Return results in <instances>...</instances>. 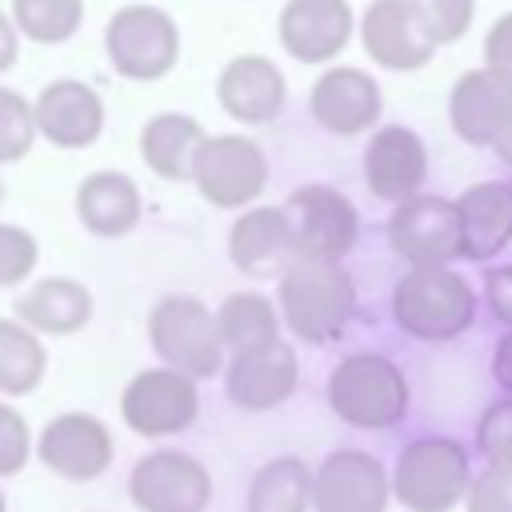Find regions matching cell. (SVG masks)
Segmentation results:
<instances>
[{
	"mask_svg": "<svg viewBox=\"0 0 512 512\" xmlns=\"http://www.w3.org/2000/svg\"><path fill=\"white\" fill-rule=\"evenodd\" d=\"M472 488L468 452L452 436H420L400 448L392 492L408 512H448Z\"/></svg>",
	"mask_w": 512,
	"mask_h": 512,
	"instance_id": "obj_3",
	"label": "cell"
},
{
	"mask_svg": "<svg viewBox=\"0 0 512 512\" xmlns=\"http://www.w3.org/2000/svg\"><path fill=\"white\" fill-rule=\"evenodd\" d=\"M44 376V348L32 336V328L0 320V392L24 396Z\"/></svg>",
	"mask_w": 512,
	"mask_h": 512,
	"instance_id": "obj_29",
	"label": "cell"
},
{
	"mask_svg": "<svg viewBox=\"0 0 512 512\" xmlns=\"http://www.w3.org/2000/svg\"><path fill=\"white\" fill-rule=\"evenodd\" d=\"M132 500L144 512H204L212 480L184 452H152L132 468Z\"/></svg>",
	"mask_w": 512,
	"mask_h": 512,
	"instance_id": "obj_13",
	"label": "cell"
},
{
	"mask_svg": "<svg viewBox=\"0 0 512 512\" xmlns=\"http://www.w3.org/2000/svg\"><path fill=\"white\" fill-rule=\"evenodd\" d=\"M492 380H496L504 392H512V328L500 336V344H496V352H492Z\"/></svg>",
	"mask_w": 512,
	"mask_h": 512,
	"instance_id": "obj_39",
	"label": "cell"
},
{
	"mask_svg": "<svg viewBox=\"0 0 512 512\" xmlns=\"http://www.w3.org/2000/svg\"><path fill=\"white\" fill-rule=\"evenodd\" d=\"M424 176H428L424 140L412 128H400V124L376 128V136L368 140V152H364V180H368V188L380 200L408 204V200H416Z\"/></svg>",
	"mask_w": 512,
	"mask_h": 512,
	"instance_id": "obj_15",
	"label": "cell"
},
{
	"mask_svg": "<svg viewBox=\"0 0 512 512\" xmlns=\"http://www.w3.org/2000/svg\"><path fill=\"white\" fill-rule=\"evenodd\" d=\"M312 504V472L300 456L268 460L248 484V512H304Z\"/></svg>",
	"mask_w": 512,
	"mask_h": 512,
	"instance_id": "obj_27",
	"label": "cell"
},
{
	"mask_svg": "<svg viewBox=\"0 0 512 512\" xmlns=\"http://www.w3.org/2000/svg\"><path fill=\"white\" fill-rule=\"evenodd\" d=\"M220 108L244 124H264L284 108V76L268 56H236L216 80Z\"/></svg>",
	"mask_w": 512,
	"mask_h": 512,
	"instance_id": "obj_21",
	"label": "cell"
},
{
	"mask_svg": "<svg viewBox=\"0 0 512 512\" xmlns=\"http://www.w3.org/2000/svg\"><path fill=\"white\" fill-rule=\"evenodd\" d=\"M216 324H220V340L224 348H232V356L240 352H256V348H268V344H280V320L272 312V304L260 296V292H236L220 304L216 312Z\"/></svg>",
	"mask_w": 512,
	"mask_h": 512,
	"instance_id": "obj_28",
	"label": "cell"
},
{
	"mask_svg": "<svg viewBox=\"0 0 512 512\" xmlns=\"http://www.w3.org/2000/svg\"><path fill=\"white\" fill-rule=\"evenodd\" d=\"M0 200H4V184H0Z\"/></svg>",
	"mask_w": 512,
	"mask_h": 512,
	"instance_id": "obj_43",
	"label": "cell"
},
{
	"mask_svg": "<svg viewBox=\"0 0 512 512\" xmlns=\"http://www.w3.org/2000/svg\"><path fill=\"white\" fill-rule=\"evenodd\" d=\"M396 324L416 340H452L476 316V296L452 268H412L392 292Z\"/></svg>",
	"mask_w": 512,
	"mask_h": 512,
	"instance_id": "obj_4",
	"label": "cell"
},
{
	"mask_svg": "<svg viewBox=\"0 0 512 512\" xmlns=\"http://www.w3.org/2000/svg\"><path fill=\"white\" fill-rule=\"evenodd\" d=\"M312 116L336 136H356L380 120V88L360 68H328L312 84Z\"/></svg>",
	"mask_w": 512,
	"mask_h": 512,
	"instance_id": "obj_18",
	"label": "cell"
},
{
	"mask_svg": "<svg viewBox=\"0 0 512 512\" xmlns=\"http://www.w3.org/2000/svg\"><path fill=\"white\" fill-rule=\"evenodd\" d=\"M484 296H488V308L512 328V264L492 268V272L484 276Z\"/></svg>",
	"mask_w": 512,
	"mask_h": 512,
	"instance_id": "obj_38",
	"label": "cell"
},
{
	"mask_svg": "<svg viewBox=\"0 0 512 512\" xmlns=\"http://www.w3.org/2000/svg\"><path fill=\"white\" fill-rule=\"evenodd\" d=\"M208 136L200 132V124L192 116H180V112H160L144 124V136H140V152L148 160V168L164 180H188L192 168H196V152Z\"/></svg>",
	"mask_w": 512,
	"mask_h": 512,
	"instance_id": "obj_25",
	"label": "cell"
},
{
	"mask_svg": "<svg viewBox=\"0 0 512 512\" xmlns=\"http://www.w3.org/2000/svg\"><path fill=\"white\" fill-rule=\"evenodd\" d=\"M20 32H28L40 44H60L80 28L84 4L80 0H12Z\"/></svg>",
	"mask_w": 512,
	"mask_h": 512,
	"instance_id": "obj_30",
	"label": "cell"
},
{
	"mask_svg": "<svg viewBox=\"0 0 512 512\" xmlns=\"http://www.w3.org/2000/svg\"><path fill=\"white\" fill-rule=\"evenodd\" d=\"M476 444H480L488 468L512 472V400H496L484 408L480 428H476Z\"/></svg>",
	"mask_w": 512,
	"mask_h": 512,
	"instance_id": "obj_32",
	"label": "cell"
},
{
	"mask_svg": "<svg viewBox=\"0 0 512 512\" xmlns=\"http://www.w3.org/2000/svg\"><path fill=\"white\" fill-rule=\"evenodd\" d=\"M360 40L368 56L392 72H416L436 52V40L428 36L412 0H372L360 20Z\"/></svg>",
	"mask_w": 512,
	"mask_h": 512,
	"instance_id": "obj_12",
	"label": "cell"
},
{
	"mask_svg": "<svg viewBox=\"0 0 512 512\" xmlns=\"http://www.w3.org/2000/svg\"><path fill=\"white\" fill-rule=\"evenodd\" d=\"M352 36L348 0H288L280 12V44L304 64L332 60Z\"/></svg>",
	"mask_w": 512,
	"mask_h": 512,
	"instance_id": "obj_17",
	"label": "cell"
},
{
	"mask_svg": "<svg viewBox=\"0 0 512 512\" xmlns=\"http://www.w3.org/2000/svg\"><path fill=\"white\" fill-rule=\"evenodd\" d=\"M196 408H200L196 384H192V376H184L176 368H148V372L132 376L120 396V412H124L128 428L140 436L180 432L196 420Z\"/></svg>",
	"mask_w": 512,
	"mask_h": 512,
	"instance_id": "obj_9",
	"label": "cell"
},
{
	"mask_svg": "<svg viewBox=\"0 0 512 512\" xmlns=\"http://www.w3.org/2000/svg\"><path fill=\"white\" fill-rule=\"evenodd\" d=\"M152 348L184 376H212L224 356L220 324L196 296H164L148 316Z\"/></svg>",
	"mask_w": 512,
	"mask_h": 512,
	"instance_id": "obj_5",
	"label": "cell"
},
{
	"mask_svg": "<svg viewBox=\"0 0 512 512\" xmlns=\"http://www.w3.org/2000/svg\"><path fill=\"white\" fill-rule=\"evenodd\" d=\"M16 316L28 324V328H40V332H76L88 324L92 316V296L84 292V284L76 280H40L32 292H24L16 300Z\"/></svg>",
	"mask_w": 512,
	"mask_h": 512,
	"instance_id": "obj_26",
	"label": "cell"
},
{
	"mask_svg": "<svg viewBox=\"0 0 512 512\" xmlns=\"http://www.w3.org/2000/svg\"><path fill=\"white\" fill-rule=\"evenodd\" d=\"M388 244L412 268H448V260L464 256L456 204L444 196H416L400 204L388 220Z\"/></svg>",
	"mask_w": 512,
	"mask_h": 512,
	"instance_id": "obj_8",
	"label": "cell"
},
{
	"mask_svg": "<svg viewBox=\"0 0 512 512\" xmlns=\"http://www.w3.org/2000/svg\"><path fill=\"white\" fill-rule=\"evenodd\" d=\"M328 404L352 428H392L408 412V380L388 356L356 352L332 368Z\"/></svg>",
	"mask_w": 512,
	"mask_h": 512,
	"instance_id": "obj_2",
	"label": "cell"
},
{
	"mask_svg": "<svg viewBox=\"0 0 512 512\" xmlns=\"http://www.w3.org/2000/svg\"><path fill=\"white\" fill-rule=\"evenodd\" d=\"M192 180L204 192V200L220 208H240L264 188L268 164L248 136H208L196 152Z\"/></svg>",
	"mask_w": 512,
	"mask_h": 512,
	"instance_id": "obj_10",
	"label": "cell"
},
{
	"mask_svg": "<svg viewBox=\"0 0 512 512\" xmlns=\"http://www.w3.org/2000/svg\"><path fill=\"white\" fill-rule=\"evenodd\" d=\"M36 452L64 480H96L112 464V436L100 420L84 412H64L40 432Z\"/></svg>",
	"mask_w": 512,
	"mask_h": 512,
	"instance_id": "obj_16",
	"label": "cell"
},
{
	"mask_svg": "<svg viewBox=\"0 0 512 512\" xmlns=\"http://www.w3.org/2000/svg\"><path fill=\"white\" fill-rule=\"evenodd\" d=\"M296 260H340L356 244V208L328 184H304L284 204Z\"/></svg>",
	"mask_w": 512,
	"mask_h": 512,
	"instance_id": "obj_6",
	"label": "cell"
},
{
	"mask_svg": "<svg viewBox=\"0 0 512 512\" xmlns=\"http://www.w3.org/2000/svg\"><path fill=\"white\" fill-rule=\"evenodd\" d=\"M0 512H4V492H0Z\"/></svg>",
	"mask_w": 512,
	"mask_h": 512,
	"instance_id": "obj_42",
	"label": "cell"
},
{
	"mask_svg": "<svg viewBox=\"0 0 512 512\" xmlns=\"http://www.w3.org/2000/svg\"><path fill=\"white\" fill-rule=\"evenodd\" d=\"M28 460V424L16 408L0 404V476L20 472Z\"/></svg>",
	"mask_w": 512,
	"mask_h": 512,
	"instance_id": "obj_36",
	"label": "cell"
},
{
	"mask_svg": "<svg viewBox=\"0 0 512 512\" xmlns=\"http://www.w3.org/2000/svg\"><path fill=\"white\" fill-rule=\"evenodd\" d=\"M36 264V240L24 228L0 224V288L24 280Z\"/></svg>",
	"mask_w": 512,
	"mask_h": 512,
	"instance_id": "obj_34",
	"label": "cell"
},
{
	"mask_svg": "<svg viewBox=\"0 0 512 512\" xmlns=\"http://www.w3.org/2000/svg\"><path fill=\"white\" fill-rule=\"evenodd\" d=\"M484 64L512 84V12L500 16L484 36Z\"/></svg>",
	"mask_w": 512,
	"mask_h": 512,
	"instance_id": "obj_37",
	"label": "cell"
},
{
	"mask_svg": "<svg viewBox=\"0 0 512 512\" xmlns=\"http://www.w3.org/2000/svg\"><path fill=\"white\" fill-rule=\"evenodd\" d=\"M448 116L464 144L496 148L512 124V84L492 68H472L452 84Z\"/></svg>",
	"mask_w": 512,
	"mask_h": 512,
	"instance_id": "obj_14",
	"label": "cell"
},
{
	"mask_svg": "<svg viewBox=\"0 0 512 512\" xmlns=\"http://www.w3.org/2000/svg\"><path fill=\"white\" fill-rule=\"evenodd\" d=\"M496 152H500V160H504V164L512 168V124H508V132H504V136L496 140Z\"/></svg>",
	"mask_w": 512,
	"mask_h": 512,
	"instance_id": "obj_41",
	"label": "cell"
},
{
	"mask_svg": "<svg viewBox=\"0 0 512 512\" xmlns=\"http://www.w3.org/2000/svg\"><path fill=\"white\" fill-rule=\"evenodd\" d=\"M392 480L372 452L340 448L328 452L312 472V504L316 512H384Z\"/></svg>",
	"mask_w": 512,
	"mask_h": 512,
	"instance_id": "obj_11",
	"label": "cell"
},
{
	"mask_svg": "<svg viewBox=\"0 0 512 512\" xmlns=\"http://www.w3.org/2000/svg\"><path fill=\"white\" fill-rule=\"evenodd\" d=\"M36 128L60 148H84L104 128V104L80 80H52L36 96Z\"/></svg>",
	"mask_w": 512,
	"mask_h": 512,
	"instance_id": "obj_19",
	"label": "cell"
},
{
	"mask_svg": "<svg viewBox=\"0 0 512 512\" xmlns=\"http://www.w3.org/2000/svg\"><path fill=\"white\" fill-rule=\"evenodd\" d=\"M468 512H512V472L488 468L468 488Z\"/></svg>",
	"mask_w": 512,
	"mask_h": 512,
	"instance_id": "obj_35",
	"label": "cell"
},
{
	"mask_svg": "<svg viewBox=\"0 0 512 512\" xmlns=\"http://www.w3.org/2000/svg\"><path fill=\"white\" fill-rule=\"evenodd\" d=\"M228 400L240 408H276L296 388V352L288 344H268L256 352H240L228 364Z\"/></svg>",
	"mask_w": 512,
	"mask_h": 512,
	"instance_id": "obj_20",
	"label": "cell"
},
{
	"mask_svg": "<svg viewBox=\"0 0 512 512\" xmlns=\"http://www.w3.org/2000/svg\"><path fill=\"white\" fill-rule=\"evenodd\" d=\"M76 212L96 236H124L140 220V188L124 172H92L76 192Z\"/></svg>",
	"mask_w": 512,
	"mask_h": 512,
	"instance_id": "obj_24",
	"label": "cell"
},
{
	"mask_svg": "<svg viewBox=\"0 0 512 512\" xmlns=\"http://www.w3.org/2000/svg\"><path fill=\"white\" fill-rule=\"evenodd\" d=\"M228 256L248 276H272V272L284 276V268L296 260L284 208H252V212H244L228 232Z\"/></svg>",
	"mask_w": 512,
	"mask_h": 512,
	"instance_id": "obj_23",
	"label": "cell"
},
{
	"mask_svg": "<svg viewBox=\"0 0 512 512\" xmlns=\"http://www.w3.org/2000/svg\"><path fill=\"white\" fill-rule=\"evenodd\" d=\"M412 8L420 12V20L436 44H452L468 32L476 0H412Z\"/></svg>",
	"mask_w": 512,
	"mask_h": 512,
	"instance_id": "obj_33",
	"label": "cell"
},
{
	"mask_svg": "<svg viewBox=\"0 0 512 512\" xmlns=\"http://www.w3.org/2000/svg\"><path fill=\"white\" fill-rule=\"evenodd\" d=\"M180 36L168 12L152 4H128L108 20V56L128 80H156L176 64Z\"/></svg>",
	"mask_w": 512,
	"mask_h": 512,
	"instance_id": "obj_7",
	"label": "cell"
},
{
	"mask_svg": "<svg viewBox=\"0 0 512 512\" xmlns=\"http://www.w3.org/2000/svg\"><path fill=\"white\" fill-rule=\"evenodd\" d=\"M356 308L352 276L336 260H292L280 276V312L288 328L308 340L324 344L344 332Z\"/></svg>",
	"mask_w": 512,
	"mask_h": 512,
	"instance_id": "obj_1",
	"label": "cell"
},
{
	"mask_svg": "<svg viewBox=\"0 0 512 512\" xmlns=\"http://www.w3.org/2000/svg\"><path fill=\"white\" fill-rule=\"evenodd\" d=\"M16 64V28L12 20L0 12V72H8Z\"/></svg>",
	"mask_w": 512,
	"mask_h": 512,
	"instance_id": "obj_40",
	"label": "cell"
},
{
	"mask_svg": "<svg viewBox=\"0 0 512 512\" xmlns=\"http://www.w3.org/2000/svg\"><path fill=\"white\" fill-rule=\"evenodd\" d=\"M456 212H460L464 260H488L512 240V184L504 180L472 184L456 200Z\"/></svg>",
	"mask_w": 512,
	"mask_h": 512,
	"instance_id": "obj_22",
	"label": "cell"
},
{
	"mask_svg": "<svg viewBox=\"0 0 512 512\" xmlns=\"http://www.w3.org/2000/svg\"><path fill=\"white\" fill-rule=\"evenodd\" d=\"M36 132H40L36 128V108L20 92L0 88V164L20 160L32 148Z\"/></svg>",
	"mask_w": 512,
	"mask_h": 512,
	"instance_id": "obj_31",
	"label": "cell"
}]
</instances>
